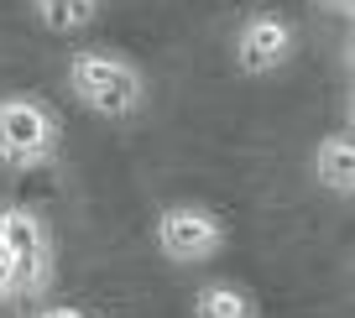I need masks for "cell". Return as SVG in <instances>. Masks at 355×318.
<instances>
[{
    "mask_svg": "<svg viewBox=\"0 0 355 318\" xmlns=\"http://www.w3.org/2000/svg\"><path fill=\"white\" fill-rule=\"evenodd\" d=\"M68 94H73L89 115L131 121V115L146 105V73L125 53H110V47H78V53L68 58Z\"/></svg>",
    "mask_w": 355,
    "mask_h": 318,
    "instance_id": "cell-1",
    "label": "cell"
},
{
    "mask_svg": "<svg viewBox=\"0 0 355 318\" xmlns=\"http://www.w3.org/2000/svg\"><path fill=\"white\" fill-rule=\"evenodd\" d=\"M63 125L37 94H6L0 99V167L11 173H32L58 157Z\"/></svg>",
    "mask_w": 355,
    "mask_h": 318,
    "instance_id": "cell-2",
    "label": "cell"
},
{
    "mask_svg": "<svg viewBox=\"0 0 355 318\" xmlns=\"http://www.w3.org/2000/svg\"><path fill=\"white\" fill-rule=\"evenodd\" d=\"M152 235H157V251L173 266H204L225 251V224L204 204H167L157 214Z\"/></svg>",
    "mask_w": 355,
    "mask_h": 318,
    "instance_id": "cell-3",
    "label": "cell"
},
{
    "mask_svg": "<svg viewBox=\"0 0 355 318\" xmlns=\"http://www.w3.org/2000/svg\"><path fill=\"white\" fill-rule=\"evenodd\" d=\"M298 26L288 21L282 11H251L241 26H235V68H241L245 78H266V73H277V68L293 63V53H298Z\"/></svg>",
    "mask_w": 355,
    "mask_h": 318,
    "instance_id": "cell-4",
    "label": "cell"
},
{
    "mask_svg": "<svg viewBox=\"0 0 355 318\" xmlns=\"http://www.w3.org/2000/svg\"><path fill=\"white\" fill-rule=\"evenodd\" d=\"M309 173H313V183L329 188L334 198H350V188H355V146H350V131L324 136V141L313 146V157H309Z\"/></svg>",
    "mask_w": 355,
    "mask_h": 318,
    "instance_id": "cell-5",
    "label": "cell"
},
{
    "mask_svg": "<svg viewBox=\"0 0 355 318\" xmlns=\"http://www.w3.org/2000/svg\"><path fill=\"white\" fill-rule=\"evenodd\" d=\"M193 318H261V308L235 282H204L193 292Z\"/></svg>",
    "mask_w": 355,
    "mask_h": 318,
    "instance_id": "cell-6",
    "label": "cell"
},
{
    "mask_svg": "<svg viewBox=\"0 0 355 318\" xmlns=\"http://www.w3.org/2000/svg\"><path fill=\"white\" fill-rule=\"evenodd\" d=\"M100 6L105 0H32L37 21L47 26V32H84V26L100 21Z\"/></svg>",
    "mask_w": 355,
    "mask_h": 318,
    "instance_id": "cell-7",
    "label": "cell"
},
{
    "mask_svg": "<svg viewBox=\"0 0 355 318\" xmlns=\"http://www.w3.org/2000/svg\"><path fill=\"white\" fill-rule=\"evenodd\" d=\"M11 282H16V256L0 240V303H11Z\"/></svg>",
    "mask_w": 355,
    "mask_h": 318,
    "instance_id": "cell-8",
    "label": "cell"
},
{
    "mask_svg": "<svg viewBox=\"0 0 355 318\" xmlns=\"http://www.w3.org/2000/svg\"><path fill=\"white\" fill-rule=\"evenodd\" d=\"M32 318H84V308H73V303H47V308H37Z\"/></svg>",
    "mask_w": 355,
    "mask_h": 318,
    "instance_id": "cell-9",
    "label": "cell"
},
{
    "mask_svg": "<svg viewBox=\"0 0 355 318\" xmlns=\"http://www.w3.org/2000/svg\"><path fill=\"white\" fill-rule=\"evenodd\" d=\"M324 11H350V0H319Z\"/></svg>",
    "mask_w": 355,
    "mask_h": 318,
    "instance_id": "cell-10",
    "label": "cell"
},
{
    "mask_svg": "<svg viewBox=\"0 0 355 318\" xmlns=\"http://www.w3.org/2000/svg\"><path fill=\"white\" fill-rule=\"evenodd\" d=\"M0 230H6V204H0Z\"/></svg>",
    "mask_w": 355,
    "mask_h": 318,
    "instance_id": "cell-11",
    "label": "cell"
}]
</instances>
